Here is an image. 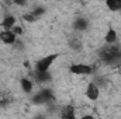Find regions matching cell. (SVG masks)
Segmentation results:
<instances>
[{
    "mask_svg": "<svg viewBox=\"0 0 121 119\" xmlns=\"http://www.w3.org/2000/svg\"><path fill=\"white\" fill-rule=\"evenodd\" d=\"M99 58L106 64H118L121 62L120 45H104L99 51Z\"/></svg>",
    "mask_w": 121,
    "mask_h": 119,
    "instance_id": "cell-1",
    "label": "cell"
},
{
    "mask_svg": "<svg viewBox=\"0 0 121 119\" xmlns=\"http://www.w3.org/2000/svg\"><path fill=\"white\" fill-rule=\"evenodd\" d=\"M58 55L56 53H52V55H48V56H44L41 59H38L35 62L34 67H35V71L38 73H45V71H49L51 66L54 64V62L56 60Z\"/></svg>",
    "mask_w": 121,
    "mask_h": 119,
    "instance_id": "cell-2",
    "label": "cell"
},
{
    "mask_svg": "<svg viewBox=\"0 0 121 119\" xmlns=\"http://www.w3.org/2000/svg\"><path fill=\"white\" fill-rule=\"evenodd\" d=\"M55 99L52 90L49 88H41L34 97H32V102L38 104V105H44V104H49Z\"/></svg>",
    "mask_w": 121,
    "mask_h": 119,
    "instance_id": "cell-3",
    "label": "cell"
},
{
    "mask_svg": "<svg viewBox=\"0 0 121 119\" xmlns=\"http://www.w3.org/2000/svg\"><path fill=\"white\" fill-rule=\"evenodd\" d=\"M69 71L72 74H78V76H89L93 73V67L90 64H85V63H76L72 64L69 67Z\"/></svg>",
    "mask_w": 121,
    "mask_h": 119,
    "instance_id": "cell-4",
    "label": "cell"
},
{
    "mask_svg": "<svg viewBox=\"0 0 121 119\" xmlns=\"http://www.w3.org/2000/svg\"><path fill=\"white\" fill-rule=\"evenodd\" d=\"M86 97L90 99V101H96L99 97H100V88L91 81V83H89L87 84V87H86Z\"/></svg>",
    "mask_w": 121,
    "mask_h": 119,
    "instance_id": "cell-5",
    "label": "cell"
},
{
    "mask_svg": "<svg viewBox=\"0 0 121 119\" xmlns=\"http://www.w3.org/2000/svg\"><path fill=\"white\" fill-rule=\"evenodd\" d=\"M0 41L4 45H14L17 42V36L13 34V31H1L0 32Z\"/></svg>",
    "mask_w": 121,
    "mask_h": 119,
    "instance_id": "cell-6",
    "label": "cell"
},
{
    "mask_svg": "<svg viewBox=\"0 0 121 119\" xmlns=\"http://www.w3.org/2000/svg\"><path fill=\"white\" fill-rule=\"evenodd\" d=\"M117 41H118V34H117V31L114 30L113 27H108V30H107L106 35H104V42H106L107 45H116Z\"/></svg>",
    "mask_w": 121,
    "mask_h": 119,
    "instance_id": "cell-7",
    "label": "cell"
},
{
    "mask_svg": "<svg viewBox=\"0 0 121 119\" xmlns=\"http://www.w3.org/2000/svg\"><path fill=\"white\" fill-rule=\"evenodd\" d=\"M73 28L78 32H83L89 28V20L86 17H78L75 21H73Z\"/></svg>",
    "mask_w": 121,
    "mask_h": 119,
    "instance_id": "cell-8",
    "label": "cell"
},
{
    "mask_svg": "<svg viewBox=\"0 0 121 119\" xmlns=\"http://www.w3.org/2000/svg\"><path fill=\"white\" fill-rule=\"evenodd\" d=\"M16 25H17L16 24V17L11 16V14L4 16V18L1 20V27L4 28V31H11Z\"/></svg>",
    "mask_w": 121,
    "mask_h": 119,
    "instance_id": "cell-9",
    "label": "cell"
},
{
    "mask_svg": "<svg viewBox=\"0 0 121 119\" xmlns=\"http://www.w3.org/2000/svg\"><path fill=\"white\" fill-rule=\"evenodd\" d=\"M60 119H78L75 114V108L72 105H65L60 109Z\"/></svg>",
    "mask_w": 121,
    "mask_h": 119,
    "instance_id": "cell-10",
    "label": "cell"
},
{
    "mask_svg": "<svg viewBox=\"0 0 121 119\" xmlns=\"http://www.w3.org/2000/svg\"><path fill=\"white\" fill-rule=\"evenodd\" d=\"M51 73L49 71H45V73H38V71H34V79L38 84H45V83H49L51 81Z\"/></svg>",
    "mask_w": 121,
    "mask_h": 119,
    "instance_id": "cell-11",
    "label": "cell"
},
{
    "mask_svg": "<svg viewBox=\"0 0 121 119\" xmlns=\"http://www.w3.org/2000/svg\"><path fill=\"white\" fill-rule=\"evenodd\" d=\"M20 86H21V90H23L26 94H31V92H32L34 83L31 81L30 79H27V77H23V79L20 80Z\"/></svg>",
    "mask_w": 121,
    "mask_h": 119,
    "instance_id": "cell-12",
    "label": "cell"
},
{
    "mask_svg": "<svg viewBox=\"0 0 121 119\" xmlns=\"http://www.w3.org/2000/svg\"><path fill=\"white\" fill-rule=\"evenodd\" d=\"M106 7L110 11H121V0H107Z\"/></svg>",
    "mask_w": 121,
    "mask_h": 119,
    "instance_id": "cell-13",
    "label": "cell"
},
{
    "mask_svg": "<svg viewBox=\"0 0 121 119\" xmlns=\"http://www.w3.org/2000/svg\"><path fill=\"white\" fill-rule=\"evenodd\" d=\"M69 46H70L72 51H80V49H82V42H80V39L73 38V39L69 42Z\"/></svg>",
    "mask_w": 121,
    "mask_h": 119,
    "instance_id": "cell-14",
    "label": "cell"
},
{
    "mask_svg": "<svg viewBox=\"0 0 121 119\" xmlns=\"http://www.w3.org/2000/svg\"><path fill=\"white\" fill-rule=\"evenodd\" d=\"M23 20H24V21H27V23H34V21L37 20V17H35V16L30 11V13H27V14H24V16H23Z\"/></svg>",
    "mask_w": 121,
    "mask_h": 119,
    "instance_id": "cell-15",
    "label": "cell"
},
{
    "mask_svg": "<svg viewBox=\"0 0 121 119\" xmlns=\"http://www.w3.org/2000/svg\"><path fill=\"white\" fill-rule=\"evenodd\" d=\"M31 13L38 18L39 16H42V14L45 13V8H44V7H37V8H34V11H31Z\"/></svg>",
    "mask_w": 121,
    "mask_h": 119,
    "instance_id": "cell-16",
    "label": "cell"
},
{
    "mask_svg": "<svg viewBox=\"0 0 121 119\" xmlns=\"http://www.w3.org/2000/svg\"><path fill=\"white\" fill-rule=\"evenodd\" d=\"M11 31H13V34H14L16 36H20V35H23V28H21L20 25H16V27H14Z\"/></svg>",
    "mask_w": 121,
    "mask_h": 119,
    "instance_id": "cell-17",
    "label": "cell"
},
{
    "mask_svg": "<svg viewBox=\"0 0 121 119\" xmlns=\"http://www.w3.org/2000/svg\"><path fill=\"white\" fill-rule=\"evenodd\" d=\"M14 4H18V6H26L27 3H26V1H20V0H16V1H14Z\"/></svg>",
    "mask_w": 121,
    "mask_h": 119,
    "instance_id": "cell-18",
    "label": "cell"
},
{
    "mask_svg": "<svg viewBox=\"0 0 121 119\" xmlns=\"http://www.w3.org/2000/svg\"><path fill=\"white\" fill-rule=\"evenodd\" d=\"M80 119H94V116L93 115H83Z\"/></svg>",
    "mask_w": 121,
    "mask_h": 119,
    "instance_id": "cell-19",
    "label": "cell"
}]
</instances>
